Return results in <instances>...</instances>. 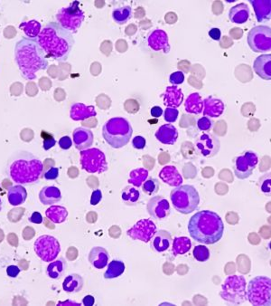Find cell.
<instances>
[{
	"label": "cell",
	"mask_w": 271,
	"mask_h": 306,
	"mask_svg": "<svg viewBox=\"0 0 271 306\" xmlns=\"http://www.w3.org/2000/svg\"><path fill=\"white\" fill-rule=\"evenodd\" d=\"M95 302V299L92 295H86L83 299V305L86 306H92Z\"/></svg>",
	"instance_id": "obj_56"
},
{
	"label": "cell",
	"mask_w": 271,
	"mask_h": 306,
	"mask_svg": "<svg viewBox=\"0 0 271 306\" xmlns=\"http://www.w3.org/2000/svg\"><path fill=\"white\" fill-rule=\"evenodd\" d=\"M46 218L55 224L65 222L68 217V211L65 207L52 205L50 208L46 209Z\"/></svg>",
	"instance_id": "obj_34"
},
{
	"label": "cell",
	"mask_w": 271,
	"mask_h": 306,
	"mask_svg": "<svg viewBox=\"0 0 271 306\" xmlns=\"http://www.w3.org/2000/svg\"><path fill=\"white\" fill-rule=\"evenodd\" d=\"M170 199L177 212L184 215L193 213L200 204V196L192 185H181L171 191Z\"/></svg>",
	"instance_id": "obj_6"
},
{
	"label": "cell",
	"mask_w": 271,
	"mask_h": 306,
	"mask_svg": "<svg viewBox=\"0 0 271 306\" xmlns=\"http://www.w3.org/2000/svg\"><path fill=\"white\" fill-rule=\"evenodd\" d=\"M246 284V279L242 275H229L221 285L220 296L232 304H241L247 300Z\"/></svg>",
	"instance_id": "obj_7"
},
{
	"label": "cell",
	"mask_w": 271,
	"mask_h": 306,
	"mask_svg": "<svg viewBox=\"0 0 271 306\" xmlns=\"http://www.w3.org/2000/svg\"><path fill=\"white\" fill-rule=\"evenodd\" d=\"M163 99L166 107L177 108L184 102V93L177 86L171 85L166 87L165 93H163Z\"/></svg>",
	"instance_id": "obj_26"
},
{
	"label": "cell",
	"mask_w": 271,
	"mask_h": 306,
	"mask_svg": "<svg viewBox=\"0 0 271 306\" xmlns=\"http://www.w3.org/2000/svg\"><path fill=\"white\" fill-rule=\"evenodd\" d=\"M152 117L154 118H159L163 114V109L159 106H154L150 111Z\"/></svg>",
	"instance_id": "obj_55"
},
{
	"label": "cell",
	"mask_w": 271,
	"mask_h": 306,
	"mask_svg": "<svg viewBox=\"0 0 271 306\" xmlns=\"http://www.w3.org/2000/svg\"><path fill=\"white\" fill-rule=\"evenodd\" d=\"M88 259L96 269H103L109 264L110 255L104 247L95 246L90 251Z\"/></svg>",
	"instance_id": "obj_22"
},
{
	"label": "cell",
	"mask_w": 271,
	"mask_h": 306,
	"mask_svg": "<svg viewBox=\"0 0 271 306\" xmlns=\"http://www.w3.org/2000/svg\"><path fill=\"white\" fill-rule=\"evenodd\" d=\"M102 200V192L101 190H95L92 192V198H91V205L96 206L101 202Z\"/></svg>",
	"instance_id": "obj_51"
},
{
	"label": "cell",
	"mask_w": 271,
	"mask_h": 306,
	"mask_svg": "<svg viewBox=\"0 0 271 306\" xmlns=\"http://www.w3.org/2000/svg\"><path fill=\"white\" fill-rule=\"evenodd\" d=\"M126 269L125 264L120 260H113L108 265V269L104 273V278L114 279L123 274Z\"/></svg>",
	"instance_id": "obj_40"
},
{
	"label": "cell",
	"mask_w": 271,
	"mask_h": 306,
	"mask_svg": "<svg viewBox=\"0 0 271 306\" xmlns=\"http://www.w3.org/2000/svg\"><path fill=\"white\" fill-rule=\"evenodd\" d=\"M121 200L127 206H135L140 200V192L133 186H127L122 190Z\"/></svg>",
	"instance_id": "obj_38"
},
{
	"label": "cell",
	"mask_w": 271,
	"mask_h": 306,
	"mask_svg": "<svg viewBox=\"0 0 271 306\" xmlns=\"http://www.w3.org/2000/svg\"><path fill=\"white\" fill-rule=\"evenodd\" d=\"M149 216L156 220H163L170 215V205L168 200L162 196L152 197L147 204Z\"/></svg>",
	"instance_id": "obj_16"
},
{
	"label": "cell",
	"mask_w": 271,
	"mask_h": 306,
	"mask_svg": "<svg viewBox=\"0 0 271 306\" xmlns=\"http://www.w3.org/2000/svg\"><path fill=\"white\" fill-rule=\"evenodd\" d=\"M155 136L161 143L174 145L178 139V130L173 124H164L157 129Z\"/></svg>",
	"instance_id": "obj_21"
},
{
	"label": "cell",
	"mask_w": 271,
	"mask_h": 306,
	"mask_svg": "<svg viewBox=\"0 0 271 306\" xmlns=\"http://www.w3.org/2000/svg\"><path fill=\"white\" fill-rule=\"evenodd\" d=\"M184 110L190 114H200L203 110V101L198 93H191L184 102Z\"/></svg>",
	"instance_id": "obj_32"
},
{
	"label": "cell",
	"mask_w": 271,
	"mask_h": 306,
	"mask_svg": "<svg viewBox=\"0 0 271 306\" xmlns=\"http://www.w3.org/2000/svg\"><path fill=\"white\" fill-rule=\"evenodd\" d=\"M151 240V247L157 253L168 250L173 241L170 233L163 229L156 231Z\"/></svg>",
	"instance_id": "obj_25"
},
{
	"label": "cell",
	"mask_w": 271,
	"mask_h": 306,
	"mask_svg": "<svg viewBox=\"0 0 271 306\" xmlns=\"http://www.w3.org/2000/svg\"><path fill=\"white\" fill-rule=\"evenodd\" d=\"M270 172L264 174L259 178L257 182V187L262 193L265 196L270 197L271 193V176Z\"/></svg>",
	"instance_id": "obj_41"
},
{
	"label": "cell",
	"mask_w": 271,
	"mask_h": 306,
	"mask_svg": "<svg viewBox=\"0 0 271 306\" xmlns=\"http://www.w3.org/2000/svg\"><path fill=\"white\" fill-rule=\"evenodd\" d=\"M193 255L198 262H206L210 258V251L206 246L199 245L193 248Z\"/></svg>",
	"instance_id": "obj_43"
},
{
	"label": "cell",
	"mask_w": 271,
	"mask_h": 306,
	"mask_svg": "<svg viewBox=\"0 0 271 306\" xmlns=\"http://www.w3.org/2000/svg\"><path fill=\"white\" fill-rule=\"evenodd\" d=\"M42 177L46 181H55L59 177V169L56 167L50 168L46 172H43Z\"/></svg>",
	"instance_id": "obj_47"
},
{
	"label": "cell",
	"mask_w": 271,
	"mask_h": 306,
	"mask_svg": "<svg viewBox=\"0 0 271 306\" xmlns=\"http://www.w3.org/2000/svg\"><path fill=\"white\" fill-rule=\"evenodd\" d=\"M19 28L23 30L26 36L30 39H37V37L41 32V23H39L37 20H28L24 21L19 25Z\"/></svg>",
	"instance_id": "obj_37"
},
{
	"label": "cell",
	"mask_w": 271,
	"mask_h": 306,
	"mask_svg": "<svg viewBox=\"0 0 271 306\" xmlns=\"http://www.w3.org/2000/svg\"><path fill=\"white\" fill-rule=\"evenodd\" d=\"M184 74L181 71H177L175 72L173 74H171L169 76V82H170L172 85H175L177 86L179 84H182L184 83Z\"/></svg>",
	"instance_id": "obj_46"
},
{
	"label": "cell",
	"mask_w": 271,
	"mask_h": 306,
	"mask_svg": "<svg viewBox=\"0 0 271 306\" xmlns=\"http://www.w3.org/2000/svg\"><path fill=\"white\" fill-rule=\"evenodd\" d=\"M133 134L131 123L123 117H114L102 127V136L111 148H120L129 143Z\"/></svg>",
	"instance_id": "obj_5"
},
{
	"label": "cell",
	"mask_w": 271,
	"mask_h": 306,
	"mask_svg": "<svg viewBox=\"0 0 271 306\" xmlns=\"http://www.w3.org/2000/svg\"><path fill=\"white\" fill-rule=\"evenodd\" d=\"M66 269H67V263L63 257H60L58 259L50 262V264L47 266L46 274L50 278L57 280L65 274Z\"/></svg>",
	"instance_id": "obj_31"
},
{
	"label": "cell",
	"mask_w": 271,
	"mask_h": 306,
	"mask_svg": "<svg viewBox=\"0 0 271 306\" xmlns=\"http://www.w3.org/2000/svg\"><path fill=\"white\" fill-rule=\"evenodd\" d=\"M148 178V171L144 168H138L131 171L129 173V183L135 188L142 187L143 183Z\"/></svg>",
	"instance_id": "obj_39"
},
{
	"label": "cell",
	"mask_w": 271,
	"mask_h": 306,
	"mask_svg": "<svg viewBox=\"0 0 271 306\" xmlns=\"http://www.w3.org/2000/svg\"><path fill=\"white\" fill-rule=\"evenodd\" d=\"M157 231L156 224L152 221L151 219H141L134 225L133 227L129 228L127 231V235L132 240L148 243L151 240L154 235Z\"/></svg>",
	"instance_id": "obj_14"
},
{
	"label": "cell",
	"mask_w": 271,
	"mask_h": 306,
	"mask_svg": "<svg viewBox=\"0 0 271 306\" xmlns=\"http://www.w3.org/2000/svg\"><path fill=\"white\" fill-rule=\"evenodd\" d=\"M29 219V221L31 223H34V224H42L43 223V217H42L41 213H39V212H34V213L31 215V217L28 218Z\"/></svg>",
	"instance_id": "obj_54"
},
{
	"label": "cell",
	"mask_w": 271,
	"mask_h": 306,
	"mask_svg": "<svg viewBox=\"0 0 271 306\" xmlns=\"http://www.w3.org/2000/svg\"><path fill=\"white\" fill-rule=\"evenodd\" d=\"M224 110H225V105L221 99L209 96L203 100L202 112L204 116L209 118H218L224 112Z\"/></svg>",
	"instance_id": "obj_20"
},
{
	"label": "cell",
	"mask_w": 271,
	"mask_h": 306,
	"mask_svg": "<svg viewBox=\"0 0 271 306\" xmlns=\"http://www.w3.org/2000/svg\"><path fill=\"white\" fill-rule=\"evenodd\" d=\"M142 190L144 193L147 195H155L159 190V181L154 178L147 179V181L143 183Z\"/></svg>",
	"instance_id": "obj_42"
},
{
	"label": "cell",
	"mask_w": 271,
	"mask_h": 306,
	"mask_svg": "<svg viewBox=\"0 0 271 306\" xmlns=\"http://www.w3.org/2000/svg\"><path fill=\"white\" fill-rule=\"evenodd\" d=\"M58 305L79 306V305H81V304H80V303H78V302H76V301H70V300H68V301H60V302H59V303H58Z\"/></svg>",
	"instance_id": "obj_57"
},
{
	"label": "cell",
	"mask_w": 271,
	"mask_h": 306,
	"mask_svg": "<svg viewBox=\"0 0 271 306\" xmlns=\"http://www.w3.org/2000/svg\"><path fill=\"white\" fill-rule=\"evenodd\" d=\"M83 283V278L80 274H70L65 277L63 283V289L65 292L68 293H76L82 291Z\"/></svg>",
	"instance_id": "obj_33"
},
{
	"label": "cell",
	"mask_w": 271,
	"mask_h": 306,
	"mask_svg": "<svg viewBox=\"0 0 271 306\" xmlns=\"http://www.w3.org/2000/svg\"><path fill=\"white\" fill-rule=\"evenodd\" d=\"M56 19L62 28L71 34H75L82 27L85 16L83 10L80 8L79 1H74L68 7L62 8L56 13Z\"/></svg>",
	"instance_id": "obj_9"
},
{
	"label": "cell",
	"mask_w": 271,
	"mask_h": 306,
	"mask_svg": "<svg viewBox=\"0 0 271 306\" xmlns=\"http://www.w3.org/2000/svg\"><path fill=\"white\" fill-rule=\"evenodd\" d=\"M8 199L14 207L24 204L28 199V191L22 185L12 186L8 190Z\"/></svg>",
	"instance_id": "obj_30"
},
{
	"label": "cell",
	"mask_w": 271,
	"mask_h": 306,
	"mask_svg": "<svg viewBox=\"0 0 271 306\" xmlns=\"http://www.w3.org/2000/svg\"><path fill=\"white\" fill-rule=\"evenodd\" d=\"M253 69L260 78L269 81L271 79V55H261L254 61Z\"/></svg>",
	"instance_id": "obj_24"
},
{
	"label": "cell",
	"mask_w": 271,
	"mask_h": 306,
	"mask_svg": "<svg viewBox=\"0 0 271 306\" xmlns=\"http://www.w3.org/2000/svg\"><path fill=\"white\" fill-rule=\"evenodd\" d=\"M133 16L132 8L130 6H122L116 8L112 11V19L118 25L128 23Z\"/></svg>",
	"instance_id": "obj_35"
},
{
	"label": "cell",
	"mask_w": 271,
	"mask_h": 306,
	"mask_svg": "<svg viewBox=\"0 0 271 306\" xmlns=\"http://www.w3.org/2000/svg\"><path fill=\"white\" fill-rule=\"evenodd\" d=\"M179 115V111L176 108H172V107H166V110L164 111V116H165V121L169 123H173L177 120Z\"/></svg>",
	"instance_id": "obj_45"
},
{
	"label": "cell",
	"mask_w": 271,
	"mask_h": 306,
	"mask_svg": "<svg viewBox=\"0 0 271 306\" xmlns=\"http://www.w3.org/2000/svg\"><path fill=\"white\" fill-rule=\"evenodd\" d=\"M198 153L205 158H212L220 151L221 141L215 135L209 132L202 133L195 141Z\"/></svg>",
	"instance_id": "obj_15"
},
{
	"label": "cell",
	"mask_w": 271,
	"mask_h": 306,
	"mask_svg": "<svg viewBox=\"0 0 271 306\" xmlns=\"http://www.w3.org/2000/svg\"><path fill=\"white\" fill-rule=\"evenodd\" d=\"M34 249L37 256L42 261L50 263L56 260L60 254V243L55 237L44 235L36 240Z\"/></svg>",
	"instance_id": "obj_11"
},
{
	"label": "cell",
	"mask_w": 271,
	"mask_h": 306,
	"mask_svg": "<svg viewBox=\"0 0 271 306\" xmlns=\"http://www.w3.org/2000/svg\"><path fill=\"white\" fill-rule=\"evenodd\" d=\"M146 143H147L146 139L142 136H136L132 139V146H133V148H137V149H143L146 147Z\"/></svg>",
	"instance_id": "obj_48"
},
{
	"label": "cell",
	"mask_w": 271,
	"mask_h": 306,
	"mask_svg": "<svg viewBox=\"0 0 271 306\" xmlns=\"http://www.w3.org/2000/svg\"><path fill=\"white\" fill-rule=\"evenodd\" d=\"M252 5L257 22L269 20L271 18L270 0H249Z\"/></svg>",
	"instance_id": "obj_27"
},
{
	"label": "cell",
	"mask_w": 271,
	"mask_h": 306,
	"mask_svg": "<svg viewBox=\"0 0 271 306\" xmlns=\"http://www.w3.org/2000/svg\"><path fill=\"white\" fill-rule=\"evenodd\" d=\"M96 115L95 107L92 105H85L83 102H75L70 109V117L74 121H84Z\"/></svg>",
	"instance_id": "obj_19"
},
{
	"label": "cell",
	"mask_w": 271,
	"mask_h": 306,
	"mask_svg": "<svg viewBox=\"0 0 271 306\" xmlns=\"http://www.w3.org/2000/svg\"><path fill=\"white\" fill-rule=\"evenodd\" d=\"M7 172L16 183L29 185L40 180L44 172V164L32 153L20 150L10 159Z\"/></svg>",
	"instance_id": "obj_4"
},
{
	"label": "cell",
	"mask_w": 271,
	"mask_h": 306,
	"mask_svg": "<svg viewBox=\"0 0 271 306\" xmlns=\"http://www.w3.org/2000/svg\"><path fill=\"white\" fill-rule=\"evenodd\" d=\"M73 139L75 148L79 150H83L91 148L93 144L94 136L90 129L79 127L74 130Z\"/></svg>",
	"instance_id": "obj_18"
},
{
	"label": "cell",
	"mask_w": 271,
	"mask_h": 306,
	"mask_svg": "<svg viewBox=\"0 0 271 306\" xmlns=\"http://www.w3.org/2000/svg\"><path fill=\"white\" fill-rule=\"evenodd\" d=\"M1 209H2V201L0 200V211H1Z\"/></svg>",
	"instance_id": "obj_58"
},
{
	"label": "cell",
	"mask_w": 271,
	"mask_h": 306,
	"mask_svg": "<svg viewBox=\"0 0 271 306\" xmlns=\"http://www.w3.org/2000/svg\"><path fill=\"white\" fill-rule=\"evenodd\" d=\"M188 232L198 243L213 245L220 241L223 236L224 225L218 214L211 210H202L190 218Z\"/></svg>",
	"instance_id": "obj_3"
},
{
	"label": "cell",
	"mask_w": 271,
	"mask_h": 306,
	"mask_svg": "<svg viewBox=\"0 0 271 306\" xmlns=\"http://www.w3.org/2000/svg\"><path fill=\"white\" fill-rule=\"evenodd\" d=\"M20 271H21V269L19 268L18 265H10L7 268V274L11 278H16V277H18Z\"/></svg>",
	"instance_id": "obj_52"
},
{
	"label": "cell",
	"mask_w": 271,
	"mask_h": 306,
	"mask_svg": "<svg viewBox=\"0 0 271 306\" xmlns=\"http://www.w3.org/2000/svg\"><path fill=\"white\" fill-rule=\"evenodd\" d=\"M196 125H197L198 129L201 131H209L213 127V121H211V118H209V117H201L198 119Z\"/></svg>",
	"instance_id": "obj_44"
},
{
	"label": "cell",
	"mask_w": 271,
	"mask_h": 306,
	"mask_svg": "<svg viewBox=\"0 0 271 306\" xmlns=\"http://www.w3.org/2000/svg\"><path fill=\"white\" fill-rule=\"evenodd\" d=\"M192 247V242L186 237H176L173 240L172 245V254L176 255H182L188 253Z\"/></svg>",
	"instance_id": "obj_36"
},
{
	"label": "cell",
	"mask_w": 271,
	"mask_h": 306,
	"mask_svg": "<svg viewBox=\"0 0 271 306\" xmlns=\"http://www.w3.org/2000/svg\"><path fill=\"white\" fill-rule=\"evenodd\" d=\"M73 145V140L69 136H64L59 139V146L63 149H69Z\"/></svg>",
	"instance_id": "obj_50"
},
{
	"label": "cell",
	"mask_w": 271,
	"mask_h": 306,
	"mask_svg": "<svg viewBox=\"0 0 271 306\" xmlns=\"http://www.w3.org/2000/svg\"><path fill=\"white\" fill-rule=\"evenodd\" d=\"M56 144V140L53 136H47L43 141V148L45 150H49L50 148L55 147Z\"/></svg>",
	"instance_id": "obj_49"
},
{
	"label": "cell",
	"mask_w": 271,
	"mask_h": 306,
	"mask_svg": "<svg viewBox=\"0 0 271 306\" xmlns=\"http://www.w3.org/2000/svg\"><path fill=\"white\" fill-rule=\"evenodd\" d=\"M39 200L42 204L52 206L62 200L60 190L54 186H46L39 192Z\"/></svg>",
	"instance_id": "obj_28"
},
{
	"label": "cell",
	"mask_w": 271,
	"mask_h": 306,
	"mask_svg": "<svg viewBox=\"0 0 271 306\" xmlns=\"http://www.w3.org/2000/svg\"><path fill=\"white\" fill-rule=\"evenodd\" d=\"M209 36H210L212 40L219 41L221 37V30L217 28H211V30L209 31Z\"/></svg>",
	"instance_id": "obj_53"
},
{
	"label": "cell",
	"mask_w": 271,
	"mask_h": 306,
	"mask_svg": "<svg viewBox=\"0 0 271 306\" xmlns=\"http://www.w3.org/2000/svg\"><path fill=\"white\" fill-rule=\"evenodd\" d=\"M15 60L25 79L35 80L37 73L47 69L48 60L37 39L24 37L16 44Z\"/></svg>",
	"instance_id": "obj_2"
},
{
	"label": "cell",
	"mask_w": 271,
	"mask_h": 306,
	"mask_svg": "<svg viewBox=\"0 0 271 306\" xmlns=\"http://www.w3.org/2000/svg\"><path fill=\"white\" fill-rule=\"evenodd\" d=\"M147 44L149 48L155 52L168 54L170 52L169 37L166 31L162 29H154L147 35Z\"/></svg>",
	"instance_id": "obj_17"
},
{
	"label": "cell",
	"mask_w": 271,
	"mask_h": 306,
	"mask_svg": "<svg viewBox=\"0 0 271 306\" xmlns=\"http://www.w3.org/2000/svg\"><path fill=\"white\" fill-rule=\"evenodd\" d=\"M248 47L255 53H265L271 50V29L267 26H257L248 34Z\"/></svg>",
	"instance_id": "obj_12"
},
{
	"label": "cell",
	"mask_w": 271,
	"mask_h": 306,
	"mask_svg": "<svg viewBox=\"0 0 271 306\" xmlns=\"http://www.w3.org/2000/svg\"><path fill=\"white\" fill-rule=\"evenodd\" d=\"M159 178L164 183L174 188L181 186L183 183V177L180 174L179 171L172 165L162 168L159 172Z\"/></svg>",
	"instance_id": "obj_23"
},
{
	"label": "cell",
	"mask_w": 271,
	"mask_h": 306,
	"mask_svg": "<svg viewBox=\"0 0 271 306\" xmlns=\"http://www.w3.org/2000/svg\"><path fill=\"white\" fill-rule=\"evenodd\" d=\"M250 10L245 3H240L232 7L229 12V19L232 23H246L249 19Z\"/></svg>",
	"instance_id": "obj_29"
},
{
	"label": "cell",
	"mask_w": 271,
	"mask_h": 306,
	"mask_svg": "<svg viewBox=\"0 0 271 306\" xmlns=\"http://www.w3.org/2000/svg\"><path fill=\"white\" fill-rule=\"evenodd\" d=\"M37 42L48 57L57 62H65L75 41L73 34L62 28L57 22H51L42 29L37 37Z\"/></svg>",
	"instance_id": "obj_1"
},
{
	"label": "cell",
	"mask_w": 271,
	"mask_h": 306,
	"mask_svg": "<svg viewBox=\"0 0 271 306\" xmlns=\"http://www.w3.org/2000/svg\"><path fill=\"white\" fill-rule=\"evenodd\" d=\"M258 163V157L252 150H248L234 160L235 176L239 180H246L252 175Z\"/></svg>",
	"instance_id": "obj_13"
},
{
	"label": "cell",
	"mask_w": 271,
	"mask_h": 306,
	"mask_svg": "<svg viewBox=\"0 0 271 306\" xmlns=\"http://www.w3.org/2000/svg\"><path fill=\"white\" fill-rule=\"evenodd\" d=\"M247 299L254 306L271 304V279L259 275L251 279L247 286Z\"/></svg>",
	"instance_id": "obj_8"
},
{
	"label": "cell",
	"mask_w": 271,
	"mask_h": 306,
	"mask_svg": "<svg viewBox=\"0 0 271 306\" xmlns=\"http://www.w3.org/2000/svg\"><path fill=\"white\" fill-rule=\"evenodd\" d=\"M81 165L88 173L101 174L108 171L105 154L100 148H89L81 150Z\"/></svg>",
	"instance_id": "obj_10"
}]
</instances>
